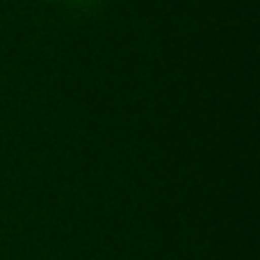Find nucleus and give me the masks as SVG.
Returning <instances> with one entry per match:
<instances>
[{
    "instance_id": "f257e3e1",
    "label": "nucleus",
    "mask_w": 260,
    "mask_h": 260,
    "mask_svg": "<svg viewBox=\"0 0 260 260\" xmlns=\"http://www.w3.org/2000/svg\"><path fill=\"white\" fill-rule=\"evenodd\" d=\"M48 3H57V0H48Z\"/></svg>"
}]
</instances>
